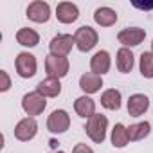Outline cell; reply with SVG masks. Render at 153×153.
I'll return each instance as SVG.
<instances>
[{
	"label": "cell",
	"mask_w": 153,
	"mask_h": 153,
	"mask_svg": "<svg viewBox=\"0 0 153 153\" xmlns=\"http://www.w3.org/2000/svg\"><path fill=\"white\" fill-rule=\"evenodd\" d=\"M101 105L108 110H119L121 108V92L115 88H110L106 92H103L101 96Z\"/></svg>",
	"instance_id": "obj_20"
},
{
	"label": "cell",
	"mask_w": 153,
	"mask_h": 153,
	"mask_svg": "<svg viewBox=\"0 0 153 153\" xmlns=\"http://www.w3.org/2000/svg\"><path fill=\"white\" fill-rule=\"evenodd\" d=\"M0 79H2V85H0V90L2 92H7L9 87H11V79H9V76L6 70H0Z\"/></svg>",
	"instance_id": "obj_24"
},
{
	"label": "cell",
	"mask_w": 153,
	"mask_h": 153,
	"mask_svg": "<svg viewBox=\"0 0 153 153\" xmlns=\"http://www.w3.org/2000/svg\"><path fill=\"white\" fill-rule=\"evenodd\" d=\"M27 18L36 22V24H45L51 18V7L47 2H42V0H34V2L29 4L27 7Z\"/></svg>",
	"instance_id": "obj_8"
},
{
	"label": "cell",
	"mask_w": 153,
	"mask_h": 153,
	"mask_svg": "<svg viewBox=\"0 0 153 153\" xmlns=\"http://www.w3.org/2000/svg\"><path fill=\"white\" fill-rule=\"evenodd\" d=\"M144 38H146V31H144V29H139V27L123 29V31L117 34L119 43H123L126 49H128V47H137V45H140Z\"/></svg>",
	"instance_id": "obj_9"
},
{
	"label": "cell",
	"mask_w": 153,
	"mask_h": 153,
	"mask_svg": "<svg viewBox=\"0 0 153 153\" xmlns=\"http://www.w3.org/2000/svg\"><path fill=\"white\" fill-rule=\"evenodd\" d=\"M117 68L123 74H128L133 68V54H131L130 49L123 47V49L117 51Z\"/></svg>",
	"instance_id": "obj_19"
},
{
	"label": "cell",
	"mask_w": 153,
	"mask_h": 153,
	"mask_svg": "<svg viewBox=\"0 0 153 153\" xmlns=\"http://www.w3.org/2000/svg\"><path fill=\"white\" fill-rule=\"evenodd\" d=\"M151 54H153V42H151Z\"/></svg>",
	"instance_id": "obj_26"
},
{
	"label": "cell",
	"mask_w": 153,
	"mask_h": 153,
	"mask_svg": "<svg viewBox=\"0 0 153 153\" xmlns=\"http://www.w3.org/2000/svg\"><path fill=\"white\" fill-rule=\"evenodd\" d=\"M36 131H38V124H36V121L33 117H25L15 126V137L18 140H22V142L31 140L36 135Z\"/></svg>",
	"instance_id": "obj_10"
},
{
	"label": "cell",
	"mask_w": 153,
	"mask_h": 153,
	"mask_svg": "<svg viewBox=\"0 0 153 153\" xmlns=\"http://www.w3.org/2000/svg\"><path fill=\"white\" fill-rule=\"evenodd\" d=\"M72 153H94V149L90 146H87V144H76Z\"/></svg>",
	"instance_id": "obj_25"
},
{
	"label": "cell",
	"mask_w": 153,
	"mask_h": 153,
	"mask_svg": "<svg viewBox=\"0 0 153 153\" xmlns=\"http://www.w3.org/2000/svg\"><path fill=\"white\" fill-rule=\"evenodd\" d=\"M106 128H108V119H106V115H103V114H94V115L88 119V123H87V126H85V131H87V135H88L94 142H103V140L106 139Z\"/></svg>",
	"instance_id": "obj_1"
},
{
	"label": "cell",
	"mask_w": 153,
	"mask_h": 153,
	"mask_svg": "<svg viewBox=\"0 0 153 153\" xmlns=\"http://www.w3.org/2000/svg\"><path fill=\"white\" fill-rule=\"evenodd\" d=\"M45 70L49 74V78H65L68 74V59L63 58V56H54V54H49L47 59H45Z\"/></svg>",
	"instance_id": "obj_3"
},
{
	"label": "cell",
	"mask_w": 153,
	"mask_h": 153,
	"mask_svg": "<svg viewBox=\"0 0 153 153\" xmlns=\"http://www.w3.org/2000/svg\"><path fill=\"white\" fill-rule=\"evenodd\" d=\"M45 106H47V101L40 92H29L22 99V108L27 115H40L45 110Z\"/></svg>",
	"instance_id": "obj_4"
},
{
	"label": "cell",
	"mask_w": 153,
	"mask_h": 153,
	"mask_svg": "<svg viewBox=\"0 0 153 153\" xmlns=\"http://www.w3.org/2000/svg\"><path fill=\"white\" fill-rule=\"evenodd\" d=\"M90 68L94 74L103 76L110 70V54L106 51H97L90 59Z\"/></svg>",
	"instance_id": "obj_13"
},
{
	"label": "cell",
	"mask_w": 153,
	"mask_h": 153,
	"mask_svg": "<svg viewBox=\"0 0 153 153\" xmlns=\"http://www.w3.org/2000/svg\"><path fill=\"white\" fill-rule=\"evenodd\" d=\"M149 108V99L144 94H133L128 99V114L131 117H140Z\"/></svg>",
	"instance_id": "obj_12"
},
{
	"label": "cell",
	"mask_w": 153,
	"mask_h": 153,
	"mask_svg": "<svg viewBox=\"0 0 153 153\" xmlns=\"http://www.w3.org/2000/svg\"><path fill=\"white\" fill-rule=\"evenodd\" d=\"M56 16H58V20L61 24H72V22L78 20L79 9H78V6L72 4V2H61L56 7Z\"/></svg>",
	"instance_id": "obj_11"
},
{
	"label": "cell",
	"mask_w": 153,
	"mask_h": 153,
	"mask_svg": "<svg viewBox=\"0 0 153 153\" xmlns=\"http://www.w3.org/2000/svg\"><path fill=\"white\" fill-rule=\"evenodd\" d=\"M76 43V40H74V36H70V34H58V36H54L52 40H51V43H49V51H51V54H54V56H67L70 51H72V45Z\"/></svg>",
	"instance_id": "obj_6"
},
{
	"label": "cell",
	"mask_w": 153,
	"mask_h": 153,
	"mask_svg": "<svg viewBox=\"0 0 153 153\" xmlns=\"http://www.w3.org/2000/svg\"><path fill=\"white\" fill-rule=\"evenodd\" d=\"M140 74L148 79L153 78V54L151 52H142L140 54Z\"/></svg>",
	"instance_id": "obj_23"
},
{
	"label": "cell",
	"mask_w": 153,
	"mask_h": 153,
	"mask_svg": "<svg viewBox=\"0 0 153 153\" xmlns=\"http://www.w3.org/2000/svg\"><path fill=\"white\" fill-rule=\"evenodd\" d=\"M74 110L79 117H85V119H90L94 114H96V103L94 99H90L88 96H81L76 99L74 103Z\"/></svg>",
	"instance_id": "obj_16"
},
{
	"label": "cell",
	"mask_w": 153,
	"mask_h": 153,
	"mask_svg": "<svg viewBox=\"0 0 153 153\" xmlns=\"http://www.w3.org/2000/svg\"><path fill=\"white\" fill-rule=\"evenodd\" d=\"M16 42L24 47H36L38 42H40V36L34 29H29V27H22L18 33H16Z\"/></svg>",
	"instance_id": "obj_18"
},
{
	"label": "cell",
	"mask_w": 153,
	"mask_h": 153,
	"mask_svg": "<svg viewBox=\"0 0 153 153\" xmlns=\"http://www.w3.org/2000/svg\"><path fill=\"white\" fill-rule=\"evenodd\" d=\"M15 65H16V72H18V76L20 78H33V76L36 74V58L31 54V52H20L18 56H16V61H15Z\"/></svg>",
	"instance_id": "obj_5"
},
{
	"label": "cell",
	"mask_w": 153,
	"mask_h": 153,
	"mask_svg": "<svg viewBox=\"0 0 153 153\" xmlns=\"http://www.w3.org/2000/svg\"><path fill=\"white\" fill-rule=\"evenodd\" d=\"M36 92H40L43 97H56L59 96L61 92V83L59 79L56 78H47V79H42L36 87Z\"/></svg>",
	"instance_id": "obj_15"
},
{
	"label": "cell",
	"mask_w": 153,
	"mask_h": 153,
	"mask_svg": "<svg viewBox=\"0 0 153 153\" xmlns=\"http://www.w3.org/2000/svg\"><path fill=\"white\" fill-rule=\"evenodd\" d=\"M79 87L87 94H96V92L101 90L103 79H101V76H97L94 72H87V74H83L81 78H79Z\"/></svg>",
	"instance_id": "obj_14"
},
{
	"label": "cell",
	"mask_w": 153,
	"mask_h": 153,
	"mask_svg": "<svg viewBox=\"0 0 153 153\" xmlns=\"http://www.w3.org/2000/svg\"><path fill=\"white\" fill-rule=\"evenodd\" d=\"M70 126V117L65 110H54L47 119V128L51 133H63Z\"/></svg>",
	"instance_id": "obj_7"
},
{
	"label": "cell",
	"mask_w": 153,
	"mask_h": 153,
	"mask_svg": "<svg viewBox=\"0 0 153 153\" xmlns=\"http://www.w3.org/2000/svg\"><path fill=\"white\" fill-rule=\"evenodd\" d=\"M128 142H130V139H128V130H126L121 123H117V124L114 126V130H112V144H114V148H124Z\"/></svg>",
	"instance_id": "obj_22"
},
{
	"label": "cell",
	"mask_w": 153,
	"mask_h": 153,
	"mask_svg": "<svg viewBox=\"0 0 153 153\" xmlns=\"http://www.w3.org/2000/svg\"><path fill=\"white\" fill-rule=\"evenodd\" d=\"M74 40H76V47L81 52H88L97 45V33H96V29H92L88 25H83L76 31Z\"/></svg>",
	"instance_id": "obj_2"
},
{
	"label": "cell",
	"mask_w": 153,
	"mask_h": 153,
	"mask_svg": "<svg viewBox=\"0 0 153 153\" xmlns=\"http://www.w3.org/2000/svg\"><path fill=\"white\" fill-rule=\"evenodd\" d=\"M94 20L101 27H110V25H114L117 22V13L114 9H110V7H99L94 13Z\"/></svg>",
	"instance_id": "obj_17"
},
{
	"label": "cell",
	"mask_w": 153,
	"mask_h": 153,
	"mask_svg": "<svg viewBox=\"0 0 153 153\" xmlns=\"http://www.w3.org/2000/svg\"><path fill=\"white\" fill-rule=\"evenodd\" d=\"M128 130V139L130 140H142L144 137H148L149 135V131H151V126H149V123L148 121H144V123H137V124H131L130 128H126Z\"/></svg>",
	"instance_id": "obj_21"
},
{
	"label": "cell",
	"mask_w": 153,
	"mask_h": 153,
	"mask_svg": "<svg viewBox=\"0 0 153 153\" xmlns=\"http://www.w3.org/2000/svg\"><path fill=\"white\" fill-rule=\"evenodd\" d=\"M54 153H65V151H54Z\"/></svg>",
	"instance_id": "obj_27"
}]
</instances>
